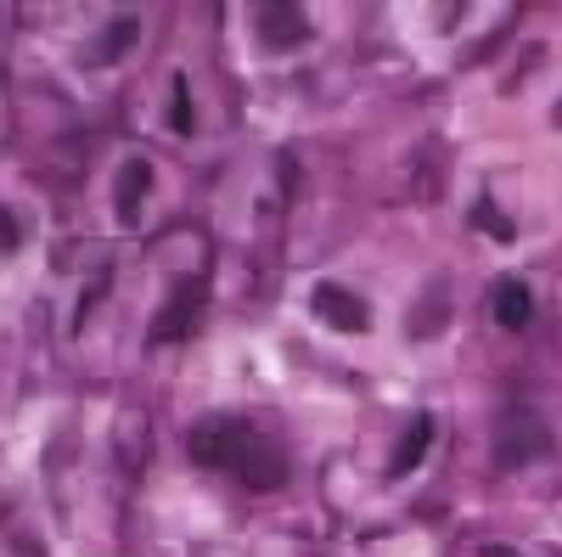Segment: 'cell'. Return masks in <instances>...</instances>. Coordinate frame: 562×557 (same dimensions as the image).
I'll use <instances>...</instances> for the list:
<instances>
[{
  "label": "cell",
  "instance_id": "6da1fadb",
  "mask_svg": "<svg viewBox=\"0 0 562 557\" xmlns=\"http://www.w3.org/2000/svg\"><path fill=\"white\" fill-rule=\"evenodd\" d=\"M186 450H192L198 468L237 479L254 495L288 484V456H281V445H270L254 423H243V416H231V411L198 416L192 434H186Z\"/></svg>",
  "mask_w": 562,
  "mask_h": 557
},
{
  "label": "cell",
  "instance_id": "7a4b0ae2",
  "mask_svg": "<svg viewBox=\"0 0 562 557\" xmlns=\"http://www.w3.org/2000/svg\"><path fill=\"white\" fill-rule=\"evenodd\" d=\"M551 456V428L529 405H501L495 416V468H529V461Z\"/></svg>",
  "mask_w": 562,
  "mask_h": 557
},
{
  "label": "cell",
  "instance_id": "3957f363",
  "mask_svg": "<svg viewBox=\"0 0 562 557\" xmlns=\"http://www.w3.org/2000/svg\"><path fill=\"white\" fill-rule=\"evenodd\" d=\"M203 310H209V282H203V276H180V282L169 288V299H164V310L153 315L147 344H153V349L186 344V338L203 327Z\"/></svg>",
  "mask_w": 562,
  "mask_h": 557
},
{
  "label": "cell",
  "instance_id": "277c9868",
  "mask_svg": "<svg viewBox=\"0 0 562 557\" xmlns=\"http://www.w3.org/2000/svg\"><path fill=\"white\" fill-rule=\"evenodd\" d=\"M254 40L259 52L288 57L299 45H310V12L293 7V0H265V7H254Z\"/></svg>",
  "mask_w": 562,
  "mask_h": 557
},
{
  "label": "cell",
  "instance_id": "5b68a950",
  "mask_svg": "<svg viewBox=\"0 0 562 557\" xmlns=\"http://www.w3.org/2000/svg\"><path fill=\"white\" fill-rule=\"evenodd\" d=\"M310 310H315V321L321 327H333V333H371V304L355 293V288H344V282H315L310 288Z\"/></svg>",
  "mask_w": 562,
  "mask_h": 557
},
{
  "label": "cell",
  "instance_id": "8992f818",
  "mask_svg": "<svg viewBox=\"0 0 562 557\" xmlns=\"http://www.w3.org/2000/svg\"><path fill=\"white\" fill-rule=\"evenodd\" d=\"M490 310L506 333H529V321H535V293L529 282H518V276H501V282L490 288Z\"/></svg>",
  "mask_w": 562,
  "mask_h": 557
},
{
  "label": "cell",
  "instance_id": "52a82bcc",
  "mask_svg": "<svg viewBox=\"0 0 562 557\" xmlns=\"http://www.w3.org/2000/svg\"><path fill=\"white\" fill-rule=\"evenodd\" d=\"M428 445H434V416H428V411H416V416H411V428L400 434V450L389 456V479L416 474V468H422V456H428Z\"/></svg>",
  "mask_w": 562,
  "mask_h": 557
},
{
  "label": "cell",
  "instance_id": "ba28073f",
  "mask_svg": "<svg viewBox=\"0 0 562 557\" xmlns=\"http://www.w3.org/2000/svg\"><path fill=\"white\" fill-rule=\"evenodd\" d=\"M153 192V164L147 158H130L119 169V220L124 225H140V198Z\"/></svg>",
  "mask_w": 562,
  "mask_h": 557
},
{
  "label": "cell",
  "instance_id": "9c48e42d",
  "mask_svg": "<svg viewBox=\"0 0 562 557\" xmlns=\"http://www.w3.org/2000/svg\"><path fill=\"white\" fill-rule=\"evenodd\" d=\"M135 34H140V23L135 18H113L108 29H102V45H97V63H119L130 45H135Z\"/></svg>",
  "mask_w": 562,
  "mask_h": 557
},
{
  "label": "cell",
  "instance_id": "30bf717a",
  "mask_svg": "<svg viewBox=\"0 0 562 557\" xmlns=\"http://www.w3.org/2000/svg\"><path fill=\"white\" fill-rule=\"evenodd\" d=\"M169 130L192 135V79H186V74L169 79Z\"/></svg>",
  "mask_w": 562,
  "mask_h": 557
},
{
  "label": "cell",
  "instance_id": "8fae6325",
  "mask_svg": "<svg viewBox=\"0 0 562 557\" xmlns=\"http://www.w3.org/2000/svg\"><path fill=\"white\" fill-rule=\"evenodd\" d=\"M473 231H490L495 243H518V225H512L490 198H479V203H473Z\"/></svg>",
  "mask_w": 562,
  "mask_h": 557
},
{
  "label": "cell",
  "instance_id": "7c38bea8",
  "mask_svg": "<svg viewBox=\"0 0 562 557\" xmlns=\"http://www.w3.org/2000/svg\"><path fill=\"white\" fill-rule=\"evenodd\" d=\"M445 321H450L445 299H422V315L411 321V333H416V338H434V333H445Z\"/></svg>",
  "mask_w": 562,
  "mask_h": 557
},
{
  "label": "cell",
  "instance_id": "4fadbf2b",
  "mask_svg": "<svg viewBox=\"0 0 562 557\" xmlns=\"http://www.w3.org/2000/svg\"><path fill=\"white\" fill-rule=\"evenodd\" d=\"M23 243V231H18V214L7 209V203H0V254H12Z\"/></svg>",
  "mask_w": 562,
  "mask_h": 557
},
{
  "label": "cell",
  "instance_id": "5bb4252c",
  "mask_svg": "<svg viewBox=\"0 0 562 557\" xmlns=\"http://www.w3.org/2000/svg\"><path fill=\"white\" fill-rule=\"evenodd\" d=\"M479 557H518V552H512V546H501V541H490V546H484Z\"/></svg>",
  "mask_w": 562,
  "mask_h": 557
},
{
  "label": "cell",
  "instance_id": "9a60e30c",
  "mask_svg": "<svg viewBox=\"0 0 562 557\" xmlns=\"http://www.w3.org/2000/svg\"><path fill=\"white\" fill-rule=\"evenodd\" d=\"M551 124H557V130H562V102H557V108H551Z\"/></svg>",
  "mask_w": 562,
  "mask_h": 557
}]
</instances>
